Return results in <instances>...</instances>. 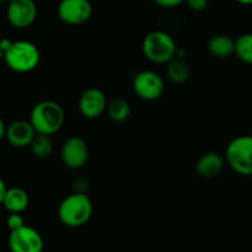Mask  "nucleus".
Returning a JSON list of instances; mask_svg holds the SVG:
<instances>
[{"label": "nucleus", "instance_id": "f257e3e1", "mask_svg": "<svg viewBox=\"0 0 252 252\" xmlns=\"http://www.w3.org/2000/svg\"><path fill=\"white\" fill-rule=\"evenodd\" d=\"M94 206L85 192H75L66 196L58 207V218L68 228H80L93 217Z\"/></svg>", "mask_w": 252, "mask_h": 252}, {"label": "nucleus", "instance_id": "f03ea898", "mask_svg": "<svg viewBox=\"0 0 252 252\" xmlns=\"http://www.w3.org/2000/svg\"><path fill=\"white\" fill-rule=\"evenodd\" d=\"M65 121V113L58 102L44 100L33 106L30 122L37 134L53 135L61 130Z\"/></svg>", "mask_w": 252, "mask_h": 252}, {"label": "nucleus", "instance_id": "7ed1b4c3", "mask_svg": "<svg viewBox=\"0 0 252 252\" xmlns=\"http://www.w3.org/2000/svg\"><path fill=\"white\" fill-rule=\"evenodd\" d=\"M5 63L16 73H29L37 68L41 59L39 49L30 41H12L11 46L4 52Z\"/></svg>", "mask_w": 252, "mask_h": 252}, {"label": "nucleus", "instance_id": "20e7f679", "mask_svg": "<svg viewBox=\"0 0 252 252\" xmlns=\"http://www.w3.org/2000/svg\"><path fill=\"white\" fill-rule=\"evenodd\" d=\"M143 53L150 62L157 64H167L175 58L177 46L175 39L167 32L152 31L143 39Z\"/></svg>", "mask_w": 252, "mask_h": 252}, {"label": "nucleus", "instance_id": "39448f33", "mask_svg": "<svg viewBox=\"0 0 252 252\" xmlns=\"http://www.w3.org/2000/svg\"><path fill=\"white\" fill-rule=\"evenodd\" d=\"M225 162L241 176H252V135H240L231 140L225 150Z\"/></svg>", "mask_w": 252, "mask_h": 252}, {"label": "nucleus", "instance_id": "423d86ee", "mask_svg": "<svg viewBox=\"0 0 252 252\" xmlns=\"http://www.w3.org/2000/svg\"><path fill=\"white\" fill-rule=\"evenodd\" d=\"M7 245L12 252H41L44 248V241L36 229L24 225L10 230Z\"/></svg>", "mask_w": 252, "mask_h": 252}, {"label": "nucleus", "instance_id": "0eeeda50", "mask_svg": "<svg viewBox=\"0 0 252 252\" xmlns=\"http://www.w3.org/2000/svg\"><path fill=\"white\" fill-rule=\"evenodd\" d=\"M133 90L138 97L145 101L158 100L164 94V79L157 71H139L133 79Z\"/></svg>", "mask_w": 252, "mask_h": 252}, {"label": "nucleus", "instance_id": "6e6552de", "mask_svg": "<svg viewBox=\"0 0 252 252\" xmlns=\"http://www.w3.org/2000/svg\"><path fill=\"white\" fill-rule=\"evenodd\" d=\"M6 17L15 29H27L37 17V5L34 0H10L7 2Z\"/></svg>", "mask_w": 252, "mask_h": 252}, {"label": "nucleus", "instance_id": "1a4fd4ad", "mask_svg": "<svg viewBox=\"0 0 252 252\" xmlns=\"http://www.w3.org/2000/svg\"><path fill=\"white\" fill-rule=\"evenodd\" d=\"M57 11L62 21L78 26L90 19L93 5L90 0H61Z\"/></svg>", "mask_w": 252, "mask_h": 252}, {"label": "nucleus", "instance_id": "9d476101", "mask_svg": "<svg viewBox=\"0 0 252 252\" xmlns=\"http://www.w3.org/2000/svg\"><path fill=\"white\" fill-rule=\"evenodd\" d=\"M61 158L66 167L78 170L85 166L89 160V147L80 137H70L64 142L61 150Z\"/></svg>", "mask_w": 252, "mask_h": 252}, {"label": "nucleus", "instance_id": "9b49d317", "mask_svg": "<svg viewBox=\"0 0 252 252\" xmlns=\"http://www.w3.org/2000/svg\"><path fill=\"white\" fill-rule=\"evenodd\" d=\"M107 108L105 93L97 88H89L79 98V110L85 118L95 120L102 116Z\"/></svg>", "mask_w": 252, "mask_h": 252}, {"label": "nucleus", "instance_id": "f8f14e48", "mask_svg": "<svg viewBox=\"0 0 252 252\" xmlns=\"http://www.w3.org/2000/svg\"><path fill=\"white\" fill-rule=\"evenodd\" d=\"M36 134L37 133L34 128L32 127L31 122L24 120L10 123L6 127V132H5L7 142L15 148L30 147Z\"/></svg>", "mask_w": 252, "mask_h": 252}, {"label": "nucleus", "instance_id": "ddd939ff", "mask_svg": "<svg viewBox=\"0 0 252 252\" xmlns=\"http://www.w3.org/2000/svg\"><path fill=\"white\" fill-rule=\"evenodd\" d=\"M225 159L216 152H209L202 155L196 162V172L198 176L204 179L216 177L223 171Z\"/></svg>", "mask_w": 252, "mask_h": 252}, {"label": "nucleus", "instance_id": "4468645a", "mask_svg": "<svg viewBox=\"0 0 252 252\" xmlns=\"http://www.w3.org/2000/svg\"><path fill=\"white\" fill-rule=\"evenodd\" d=\"M30 197L25 189L20 187L6 189L1 206L10 213H22L29 207Z\"/></svg>", "mask_w": 252, "mask_h": 252}, {"label": "nucleus", "instance_id": "2eb2a0df", "mask_svg": "<svg viewBox=\"0 0 252 252\" xmlns=\"http://www.w3.org/2000/svg\"><path fill=\"white\" fill-rule=\"evenodd\" d=\"M208 49L217 58H228L234 54L235 41L226 34H216L209 39Z\"/></svg>", "mask_w": 252, "mask_h": 252}, {"label": "nucleus", "instance_id": "dca6fc26", "mask_svg": "<svg viewBox=\"0 0 252 252\" xmlns=\"http://www.w3.org/2000/svg\"><path fill=\"white\" fill-rule=\"evenodd\" d=\"M166 74L170 81L175 84H182L189 78V68L186 62L175 57L167 63Z\"/></svg>", "mask_w": 252, "mask_h": 252}, {"label": "nucleus", "instance_id": "f3484780", "mask_svg": "<svg viewBox=\"0 0 252 252\" xmlns=\"http://www.w3.org/2000/svg\"><path fill=\"white\" fill-rule=\"evenodd\" d=\"M107 115L113 122H125L130 115V105L127 100L125 98H115V100L111 101L110 103H107Z\"/></svg>", "mask_w": 252, "mask_h": 252}, {"label": "nucleus", "instance_id": "a211bd4d", "mask_svg": "<svg viewBox=\"0 0 252 252\" xmlns=\"http://www.w3.org/2000/svg\"><path fill=\"white\" fill-rule=\"evenodd\" d=\"M30 147H31L32 154L39 159L48 158L53 152V142L51 139V135L36 134Z\"/></svg>", "mask_w": 252, "mask_h": 252}, {"label": "nucleus", "instance_id": "6ab92c4d", "mask_svg": "<svg viewBox=\"0 0 252 252\" xmlns=\"http://www.w3.org/2000/svg\"><path fill=\"white\" fill-rule=\"evenodd\" d=\"M234 53L244 63L252 65V33H244L235 41Z\"/></svg>", "mask_w": 252, "mask_h": 252}, {"label": "nucleus", "instance_id": "aec40b11", "mask_svg": "<svg viewBox=\"0 0 252 252\" xmlns=\"http://www.w3.org/2000/svg\"><path fill=\"white\" fill-rule=\"evenodd\" d=\"M6 225L10 230L21 228V226L25 225L24 217L21 216V213H10L6 219Z\"/></svg>", "mask_w": 252, "mask_h": 252}, {"label": "nucleus", "instance_id": "412c9836", "mask_svg": "<svg viewBox=\"0 0 252 252\" xmlns=\"http://www.w3.org/2000/svg\"><path fill=\"white\" fill-rule=\"evenodd\" d=\"M185 2L193 11H203L208 6L209 0H185Z\"/></svg>", "mask_w": 252, "mask_h": 252}, {"label": "nucleus", "instance_id": "4be33fe9", "mask_svg": "<svg viewBox=\"0 0 252 252\" xmlns=\"http://www.w3.org/2000/svg\"><path fill=\"white\" fill-rule=\"evenodd\" d=\"M157 5L160 7H165V9H171V7H176L185 2V0H153Z\"/></svg>", "mask_w": 252, "mask_h": 252}, {"label": "nucleus", "instance_id": "5701e85b", "mask_svg": "<svg viewBox=\"0 0 252 252\" xmlns=\"http://www.w3.org/2000/svg\"><path fill=\"white\" fill-rule=\"evenodd\" d=\"M5 192H6V185H5L4 180H2L1 176H0V206H1L2 203V198H4Z\"/></svg>", "mask_w": 252, "mask_h": 252}, {"label": "nucleus", "instance_id": "b1692460", "mask_svg": "<svg viewBox=\"0 0 252 252\" xmlns=\"http://www.w3.org/2000/svg\"><path fill=\"white\" fill-rule=\"evenodd\" d=\"M11 43H12V41H11V39H9V38L0 39V48L2 49V52H5L7 48H9L10 46H11Z\"/></svg>", "mask_w": 252, "mask_h": 252}, {"label": "nucleus", "instance_id": "393cba45", "mask_svg": "<svg viewBox=\"0 0 252 252\" xmlns=\"http://www.w3.org/2000/svg\"><path fill=\"white\" fill-rule=\"evenodd\" d=\"M5 132H6V126H5L4 121L0 118V140L5 137Z\"/></svg>", "mask_w": 252, "mask_h": 252}, {"label": "nucleus", "instance_id": "a878e982", "mask_svg": "<svg viewBox=\"0 0 252 252\" xmlns=\"http://www.w3.org/2000/svg\"><path fill=\"white\" fill-rule=\"evenodd\" d=\"M241 5H252V0H236Z\"/></svg>", "mask_w": 252, "mask_h": 252}, {"label": "nucleus", "instance_id": "bb28decb", "mask_svg": "<svg viewBox=\"0 0 252 252\" xmlns=\"http://www.w3.org/2000/svg\"><path fill=\"white\" fill-rule=\"evenodd\" d=\"M2 56H4V52H2V49L0 48V59L2 58Z\"/></svg>", "mask_w": 252, "mask_h": 252}, {"label": "nucleus", "instance_id": "cd10ccee", "mask_svg": "<svg viewBox=\"0 0 252 252\" xmlns=\"http://www.w3.org/2000/svg\"><path fill=\"white\" fill-rule=\"evenodd\" d=\"M0 1H4V2H9L10 0H0Z\"/></svg>", "mask_w": 252, "mask_h": 252}]
</instances>
